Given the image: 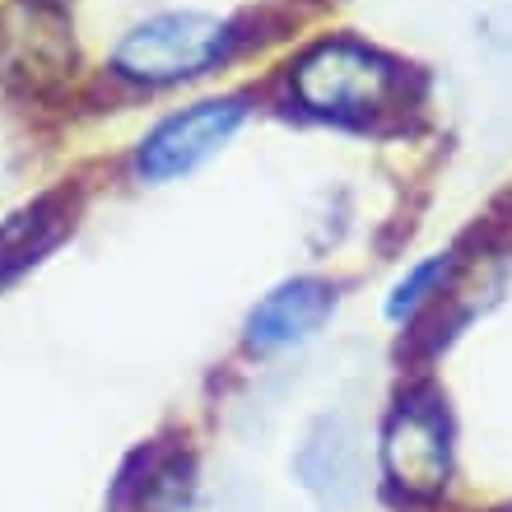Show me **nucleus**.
<instances>
[{"label":"nucleus","instance_id":"1","mask_svg":"<svg viewBox=\"0 0 512 512\" xmlns=\"http://www.w3.org/2000/svg\"><path fill=\"white\" fill-rule=\"evenodd\" d=\"M247 24L201 5H163L117 33L103 56V75L131 94H173L233 66L247 47Z\"/></svg>","mask_w":512,"mask_h":512},{"label":"nucleus","instance_id":"2","mask_svg":"<svg viewBox=\"0 0 512 512\" xmlns=\"http://www.w3.org/2000/svg\"><path fill=\"white\" fill-rule=\"evenodd\" d=\"M401 98L405 66L350 33H326L284 66L289 112L322 126H368L387 117Z\"/></svg>","mask_w":512,"mask_h":512},{"label":"nucleus","instance_id":"3","mask_svg":"<svg viewBox=\"0 0 512 512\" xmlns=\"http://www.w3.org/2000/svg\"><path fill=\"white\" fill-rule=\"evenodd\" d=\"M252 112V94L243 89H215V94L187 98L182 108H168L135 135L131 154H126V173L145 191L191 182L219 154H229L233 140L252 126Z\"/></svg>","mask_w":512,"mask_h":512},{"label":"nucleus","instance_id":"4","mask_svg":"<svg viewBox=\"0 0 512 512\" xmlns=\"http://www.w3.org/2000/svg\"><path fill=\"white\" fill-rule=\"evenodd\" d=\"M382 485L405 503H433L452 485L457 443H452V415L438 391L405 387L382 415L373 438Z\"/></svg>","mask_w":512,"mask_h":512},{"label":"nucleus","instance_id":"5","mask_svg":"<svg viewBox=\"0 0 512 512\" xmlns=\"http://www.w3.org/2000/svg\"><path fill=\"white\" fill-rule=\"evenodd\" d=\"M340 303H345V294H340L336 280L308 275V270L303 275H284V280L270 284L266 294L252 298V308L238 322V345H243L247 359L294 354L336 322Z\"/></svg>","mask_w":512,"mask_h":512},{"label":"nucleus","instance_id":"6","mask_svg":"<svg viewBox=\"0 0 512 512\" xmlns=\"http://www.w3.org/2000/svg\"><path fill=\"white\" fill-rule=\"evenodd\" d=\"M294 475L322 508H350L368 480V447L359 424L345 415L312 419L294 452Z\"/></svg>","mask_w":512,"mask_h":512},{"label":"nucleus","instance_id":"7","mask_svg":"<svg viewBox=\"0 0 512 512\" xmlns=\"http://www.w3.org/2000/svg\"><path fill=\"white\" fill-rule=\"evenodd\" d=\"M457 275H461V252L457 247L419 252L415 261L396 270L391 284L382 289V322L396 326V331H410L424 312H433L447 294H452Z\"/></svg>","mask_w":512,"mask_h":512},{"label":"nucleus","instance_id":"8","mask_svg":"<svg viewBox=\"0 0 512 512\" xmlns=\"http://www.w3.org/2000/svg\"><path fill=\"white\" fill-rule=\"evenodd\" d=\"M52 243H56V233H52L47 205H33L24 215H10L0 224V275L24 270L28 261H38V252H47Z\"/></svg>","mask_w":512,"mask_h":512}]
</instances>
